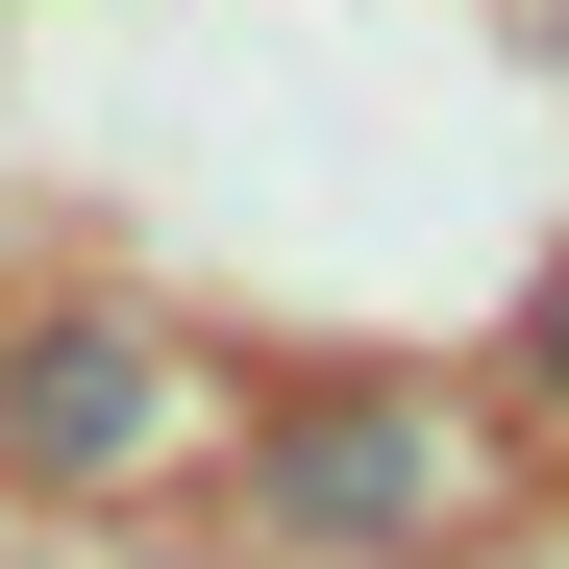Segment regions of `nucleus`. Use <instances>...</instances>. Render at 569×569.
<instances>
[{"instance_id": "obj_3", "label": "nucleus", "mask_w": 569, "mask_h": 569, "mask_svg": "<svg viewBox=\"0 0 569 569\" xmlns=\"http://www.w3.org/2000/svg\"><path fill=\"white\" fill-rule=\"evenodd\" d=\"M496 421H520V446L569 470V248L520 272V298H496Z\"/></svg>"}, {"instance_id": "obj_2", "label": "nucleus", "mask_w": 569, "mask_h": 569, "mask_svg": "<svg viewBox=\"0 0 569 569\" xmlns=\"http://www.w3.org/2000/svg\"><path fill=\"white\" fill-rule=\"evenodd\" d=\"M248 470V397H223V347L199 322H149V298H0V496H223Z\"/></svg>"}, {"instance_id": "obj_4", "label": "nucleus", "mask_w": 569, "mask_h": 569, "mask_svg": "<svg viewBox=\"0 0 569 569\" xmlns=\"http://www.w3.org/2000/svg\"><path fill=\"white\" fill-rule=\"evenodd\" d=\"M545 50H569V0H545Z\"/></svg>"}, {"instance_id": "obj_1", "label": "nucleus", "mask_w": 569, "mask_h": 569, "mask_svg": "<svg viewBox=\"0 0 569 569\" xmlns=\"http://www.w3.org/2000/svg\"><path fill=\"white\" fill-rule=\"evenodd\" d=\"M520 496H545V446L496 421V371H421V347L248 397V470H223V520L298 569H470V545H520Z\"/></svg>"}]
</instances>
